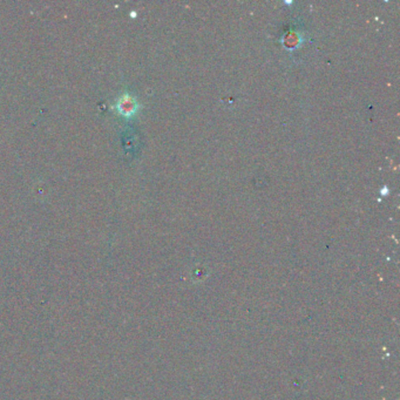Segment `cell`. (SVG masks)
<instances>
[{
	"label": "cell",
	"mask_w": 400,
	"mask_h": 400,
	"mask_svg": "<svg viewBox=\"0 0 400 400\" xmlns=\"http://www.w3.org/2000/svg\"><path fill=\"white\" fill-rule=\"evenodd\" d=\"M116 109L120 114L123 116H131L135 113L136 108H138V103H136L135 99L131 95L123 94L120 97V99L116 102Z\"/></svg>",
	"instance_id": "cell-1"
}]
</instances>
